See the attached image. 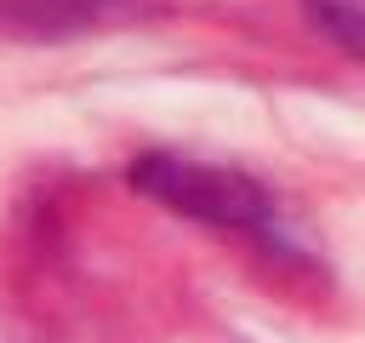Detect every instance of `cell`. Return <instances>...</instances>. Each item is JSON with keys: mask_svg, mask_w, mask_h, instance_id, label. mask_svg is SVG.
<instances>
[{"mask_svg": "<svg viewBox=\"0 0 365 343\" xmlns=\"http://www.w3.org/2000/svg\"><path fill=\"white\" fill-rule=\"evenodd\" d=\"M131 189L160 200L165 212L205 223V229H228L245 234L257 246H274L279 257H291V234H285V212L279 194L268 183H257L240 166H217V160H194V154H171V149H148L131 160Z\"/></svg>", "mask_w": 365, "mask_h": 343, "instance_id": "obj_1", "label": "cell"}, {"mask_svg": "<svg viewBox=\"0 0 365 343\" xmlns=\"http://www.w3.org/2000/svg\"><path fill=\"white\" fill-rule=\"evenodd\" d=\"M302 11L325 40H336L348 57L365 63V0H302Z\"/></svg>", "mask_w": 365, "mask_h": 343, "instance_id": "obj_2", "label": "cell"}]
</instances>
